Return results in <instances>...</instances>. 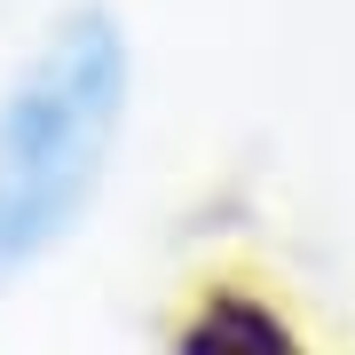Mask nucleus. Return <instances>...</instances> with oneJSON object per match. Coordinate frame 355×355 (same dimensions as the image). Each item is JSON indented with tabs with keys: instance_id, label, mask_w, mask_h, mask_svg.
I'll return each instance as SVG.
<instances>
[{
	"instance_id": "1",
	"label": "nucleus",
	"mask_w": 355,
	"mask_h": 355,
	"mask_svg": "<svg viewBox=\"0 0 355 355\" xmlns=\"http://www.w3.org/2000/svg\"><path fill=\"white\" fill-rule=\"evenodd\" d=\"M127 103V48L111 16H71L0 103V277L40 261L79 221Z\"/></svg>"
},
{
	"instance_id": "2",
	"label": "nucleus",
	"mask_w": 355,
	"mask_h": 355,
	"mask_svg": "<svg viewBox=\"0 0 355 355\" xmlns=\"http://www.w3.org/2000/svg\"><path fill=\"white\" fill-rule=\"evenodd\" d=\"M182 355H308V347L253 292H205L190 331H182Z\"/></svg>"
}]
</instances>
